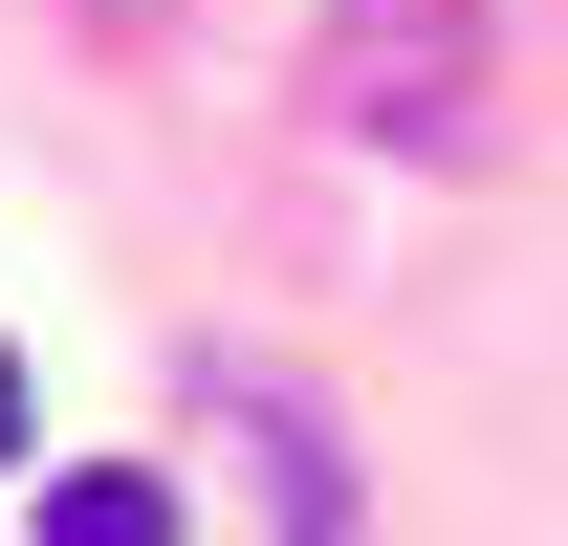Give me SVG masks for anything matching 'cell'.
<instances>
[{
  "label": "cell",
  "mask_w": 568,
  "mask_h": 546,
  "mask_svg": "<svg viewBox=\"0 0 568 546\" xmlns=\"http://www.w3.org/2000/svg\"><path fill=\"white\" fill-rule=\"evenodd\" d=\"M481 88H503L481 0H328L306 22V110L351 153H481Z\"/></svg>",
  "instance_id": "6da1fadb"
},
{
  "label": "cell",
  "mask_w": 568,
  "mask_h": 546,
  "mask_svg": "<svg viewBox=\"0 0 568 546\" xmlns=\"http://www.w3.org/2000/svg\"><path fill=\"white\" fill-rule=\"evenodd\" d=\"M197 415L241 437V459H263V525H284V546H351V525H372V481H351V437H328V415L284 394V372H241V350H219V372H197Z\"/></svg>",
  "instance_id": "7a4b0ae2"
},
{
  "label": "cell",
  "mask_w": 568,
  "mask_h": 546,
  "mask_svg": "<svg viewBox=\"0 0 568 546\" xmlns=\"http://www.w3.org/2000/svg\"><path fill=\"white\" fill-rule=\"evenodd\" d=\"M44 546H175V481H153V459H88V481H44Z\"/></svg>",
  "instance_id": "3957f363"
},
{
  "label": "cell",
  "mask_w": 568,
  "mask_h": 546,
  "mask_svg": "<svg viewBox=\"0 0 568 546\" xmlns=\"http://www.w3.org/2000/svg\"><path fill=\"white\" fill-rule=\"evenodd\" d=\"M0 481H22V350H0Z\"/></svg>",
  "instance_id": "277c9868"
}]
</instances>
